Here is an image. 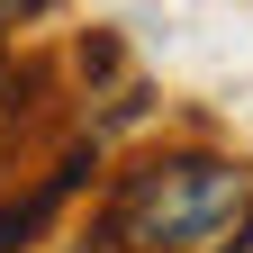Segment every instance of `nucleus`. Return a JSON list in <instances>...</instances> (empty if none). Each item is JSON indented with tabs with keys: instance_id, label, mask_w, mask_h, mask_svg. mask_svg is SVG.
<instances>
[{
	"instance_id": "1",
	"label": "nucleus",
	"mask_w": 253,
	"mask_h": 253,
	"mask_svg": "<svg viewBox=\"0 0 253 253\" xmlns=\"http://www.w3.org/2000/svg\"><path fill=\"white\" fill-rule=\"evenodd\" d=\"M253 217V163L208 145H172L126 163L100 199V226L82 253H226Z\"/></svg>"
},
{
	"instance_id": "2",
	"label": "nucleus",
	"mask_w": 253,
	"mask_h": 253,
	"mask_svg": "<svg viewBox=\"0 0 253 253\" xmlns=\"http://www.w3.org/2000/svg\"><path fill=\"white\" fill-rule=\"evenodd\" d=\"M54 0H0V27H27V18H45Z\"/></svg>"
}]
</instances>
